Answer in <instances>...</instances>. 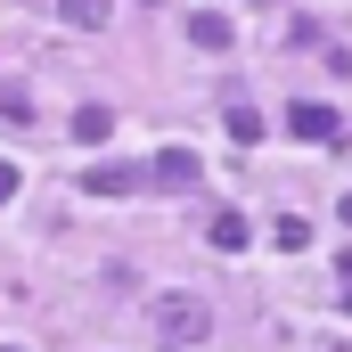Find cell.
<instances>
[{"label":"cell","instance_id":"obj_14","mask_svg":"<svg viewBox=\"0 0 352 352\" xmlns=\"http://www.w3.org/2000/svg\"><path fill=\"white\" fill-rule=\"evenodd\" d=\"M0 352H8V344H0Z\"/></svg>","mask_w":352,"mask_h":352},{"label":"cell","instance_id":"obj_7","mask_svg":"<svg viewBox=\"0 0 352 352\" xmlns=\"http://www.w3.org/2000/svg\"><path fill=\"white\" fill-rule=\"evenodd\" d=\"M188 41H197V50H230V25H221L213 8H197V16H188Z\"/></svg>","mask_w":352,"mask_h":352},{"label":"cell","instance_id":"obj_11","mask_svg":"<svg viewBox=\"0 0 352 352\" xmlns=\"http://www.w3.org/2000/svg\"><path fill=\"white\" fill-rule=\"evenodd\" d=\"M16 180H25V173H16V164H8V156H0V205H8V197H16Z\"/></svg>","mask_w":352,"mask_h":352},{"label":"cell","instance_id":"obj_12","mask_svg":"<svg viewBox=\"0 0 352 352\" xmlns=\"http://www.w3.org/2000/svg\"><path fill=\"white\" fill-rule=\"evenodd\" d=\"M336 295H344V311H352V254L336 263Z\"/></svg>","mask_w":352,"mask_h":352},{"label":"cell","instance_id":"obj_10","mask_svg":"<svg viewBox=\"0 0 352 352\" xmlns=\"http://www.w3.org/2000/svg\"><path fill=\"white\" fill-rule=\"evenodd\" d=\"M0 123H33V98H25V90H8V82H0Z\"/></svg>","mask_w":352,"mask_h":352},{"label":"cell","instance_id":"obj_8","mask_svg":"<svg viewBox=\"0 0 352 352\" xmlns=\"http://www.w3.org/2000/svg\"><path fill=\"white\" fill-rule=\"evenodd\" d=\"M221 123H230V140H238V148H246V140H263V115H254V107H246V98H238V107H230V115H221Z\"/></svg>","mask_w":352,"mask_h":352},{"label":"cell","instance_id":"obj_13","mask_svg":"<svg viewBox=\"0 0 352 352\" xmlns=\"http://www.w3.org/2000/svg\"><path fill=\"white\" fill-rule=\"evenodd\" d=\"M336 213H344V221H352V188H344V205H336Z\"/></svg>","mask_w":352,"mask_h":352},{"label":"cell","instance_id":"obj_1","mask_svg":"<svg viewBox=\"0 0 352 352\" xmlns=\"http://www.w3.org/2000/svg\"><path fill=\"white\" fill-rule=\"evenodd\" d=\"M205 328H213V311H205L197 295H164V303H156V336H164V344H197Z\"/></svg>","mask_w":352,"mask_h":352},{"label":"cell","instance_id":"obj_6","mask_svg":"<svg viewBox=\"0 0 352 352\" xmlns=\"http://www.w3.org/2000/svg\"><path fill=\"white\" fill-rule=\"evenodd\" d=\"M58 16H66V25H82V33H98V25L115 16V0H58Z\"/></svg>","mask_w":352,"mask_h":352},{"label":"cell","instance_id":"obj_9","mask_svg":"<svg viewBox=\"0 0 352 352\" xmlns=\"http://www.w3.org/2000/svg\"><path fill=\"white\" fill-rule=\"evenodd\" d=\"M107 131H115L107 107H82V115H74V140H82V148H90V140H107Z\"/></svg>","mask_w":352,"mask_h":352},{"label":"cell","instance_id":"obj_5","mask_svg":"<svg viewBox=\"0 0 352 352\" xmlns=\"http://www.w3.org/2000/svg\"><path fill=\"white\" fill-rule=\"evenodd\" d=\"M205 246H213V254H238V246H246V213H230V205H221V213L205 221Z\"/></svg>","mask_w":352,"mask_h":352},{"label":"cell","instance_id":"obj_4","mask_svg":"<svg viewBox=\"0 0 352 352\" xmlns=\"http://www.w3.org/2000/svg\"><path fill=\"white\" fill-rule=\"evenodd\" d=\"M82 188L90 197H131V188H148V164H98Z\"/></svg>","mask_w":352,"mask_h":352},{"label":"cell","instance_id":"obj_3","mask_svg":"<svg viewBox=\"0 0 352 352\" xmlns=\"http://www.w3.org/2000/svg\"><path fill=\"white\" fill-rule=\"evenodd\" d=\"M287 131H295V140H336V107H328V98H295V107H287Z\"/></svg>","mask_w":352,"mask_h":352},{"label":"cell","instance_id":"obj_2","mask_svg":"<svg viewBox=\"0 0 352 352\" xmlns=\"http://www.w3.org/2000/svg\"><path fill=\"white\" fill-rule=\"evenodd\" d=\"M205 164L188 156V148H164V156H148V188H197Z\"/></svg>","mask_w":352,"mask_h":352}]
</instances>
